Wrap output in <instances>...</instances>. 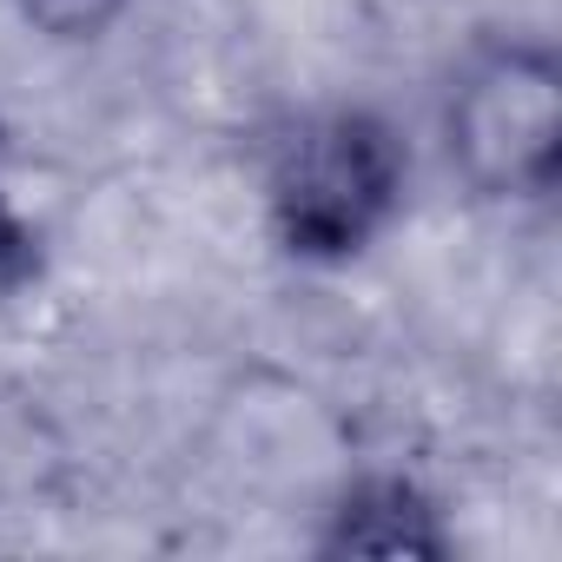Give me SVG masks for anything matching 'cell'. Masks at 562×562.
<instances>
[{"mask_svg": "<svg viewBox=\"0 0 562 562\" xmlns=\"http://www.w3.org/2000/svg\"><path fill=\"white\" fill-rule=\"evenodd\" d=\"M404 186L411 153L371 106H305L258 146L265 225L299 265H351L371 251L397 225Z\"/></svg>", "mask_w": 562, "mask_h": 562, "instance_id": "cell-1", "label": "cell"}, {"mask_svg": "<svg viewBox=\"0 0 562 562\" xmlns=\"http://www.w3.org/2000/svg\"><path fill=\"white\" fill-rule=\"evenodd\" d=\"M450 172L490 205H536L562 172V67L549 41H483L437 113Z\"/></svg>", "mask_w": 562, "mask_h": 562, "instance_id": "cell-2", "label": "cell"}, {"mask_svg": "<svg viewBox=\"0 0 562 562\" xmlns=\"http://www.w3.org/2000/svg\"><path fill=\"white\" fill-rule=\"evenodd\" d=\"M325 555H450L437 503L411 476H358L325 509Z\"/></svg>", "mask_w": 562, "mask_h": 562, "instance_id": "cell-3", "label": "cell"}, {"mask_svg": "<svg viewBox=\"0 0 562 562\" xmlns=\"http://www.w3.org/2000/svg\"><path fill=\"white\" fill-rule=\"evenodd\" d=\"M8 8L47 41H100L133 0H8Z\"/></svg>", "mask_w": 562, "mask_h": 562, "instance_id": "cell-4", "label": "cell"}, {"mask_svg": "<svg viewBox=\"0 0 562 562\" xmlns=\"http://www.w3.org/2000/svg\"><path fill=\"white\" fill-rule=\"evenodd\" d=\"M34 271H41V232H34V218L14 205V192L0 186V299H14Z\"/></svg>", "mask_w": 562, "mask_h": 562, "instance_id": "cell-5", "label": "cell"}]
</instances>
